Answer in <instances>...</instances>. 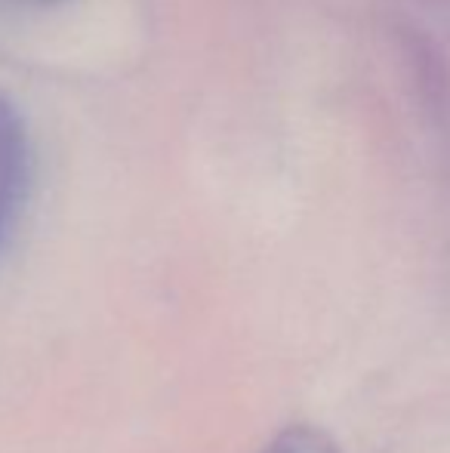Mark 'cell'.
I'll return each instance as SVG.
<instances>
[{
    "mask_svg": "<svg viewBox=\"0 0 450 453\" xmlns=\"http://www.w3.org/2000/svg\"><path fill=\"white\" fill-rule=\"evenodd\" d=\"M263 453H342V450L324 429L309 423H296L278 432L263 448Z\"/></svg>",
    "mask_w": 450,
    "mask_h": 453,
    "instance_id": "obj_2",
    "label": "cell"
},
{
    "mask_svg": "<svg viewBox=\"0 0 450 453\" xmlns=\"http://www.w3.org/2000/svg\"><path fill=\"white\" fill-rule=\"evenodd\" d=\"M25 195V151L16 120L0 108V247L12 232Z\"/></svg>",
    "mask_w": 450,
    "mask_h": 453,
    "instance_id": "obj_1",
    "label": "cell"
}]
</instances>
